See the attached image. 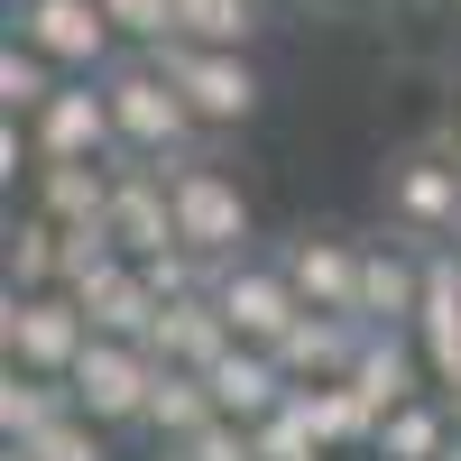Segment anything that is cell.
<instances>
[{
    "label": "cell",
    "mask_w": 461,
    "mask_h": 461,
    "mask_svg": "<svg viewBox=\"0 0 461 461\" xmlns=\"http://www.w3.org/2000/svg\"><path fill=\"white\" fill-rule=\"evenodd\" d=\"M28 139H37V167H121V130H111L102 84H65L28 121Z\"/></svg>",
    "instance_id": "obj_10"
},
{
    "label": "cell",
    "mask_w": 461,
    "mask_h": 461,
    "mask_svg": "<svg viewBox=\"0 0 461 461\" xmlns=\"http://www.w3.org/2000/svg\"><path fill=\"white\" fill-rule=\"evenodd\" d=\"M84 351H93V323L74 295H0V360L19 378H74Z\"/></svg>",
    "instance_id": "obj_6"
},
{
    "label": "cell",
    "mask_w": 461,
    "mask_h": 461,
    "mask_svg": "<svg viewBox=\"0 0 461 461\" xmlns=\"http://www.w3.org/2000/svg\"><path fill=\"white\" fill-rule=\"evenodd\" d=\"M360 341H369V323H351V314H304L277 341V369L295 378V388H341L351 360H360Z\"/></svg>",
    "instance_id": "obj_15"
},
{
    "label": "cell",
    "mask_w": 461,
    "mask_h": 461,
    "mask_svg": "<svg viewBox=\"0 0 461 461\" xmlns=\"http://www.w3.org/2000/svg\"><path fill=\"white\" fill-rule=\"evenodd\" d=\"M304 397V425H314V443L332 461H351V452H378V406H360L351 388H295Z\"/></svg>",
    "instance_id": "obj_23"
},
{
    "label": "cell",
    "mask_w": 461,
    "mask_h": 461,
    "mask_svg": "<svg viewBox=\"0 0 461 461\" xmlns=\"http://www.w3.org/2000/svg\"><path fill=\"white\" fill-rule=\"evenodd\" d=\"M148 351H158V369L212 378V369H221V351H230V323L212 314V295H194V304H167V314H158V332H148Z\"/></svg>",
    "instance_id": "obj_16"
},
{
    "label": "cell",
    "mask_w": 461,
    "mask_h": 461,
    "mask_svg": "<svg viewBox=\"0 0 461 461\" xmlns=\"http://www.w3.org/2000/svg\"><path fill=\"white\" fill-rule=\"evenodd\" d=\"M102 102H111V130H121V158L130 167H194V158H212L203 148V130H194V111L176 102V84L148 56H121L102 74Z\"/></svg>",
    "instance_id": "obj_1"
},
{
    "label": "cell",
    "mask_w": 461,
    "mask_h": 461,
    "mask_svg": "<svg viewBox=\"0 0 461 461\" xmlns=\"http://www.w3.org/2000/svg\"><path fill=\"white\" fill-rule=\"evenodd\" d=\"M167 461H258V434H249V425H212V434H194V443H176Z\"/></svg>",
    "instance_id": "obj_28"
},
{
    "label": "cell",
    "mask_w": 461,
    "mask_h": 461,
    "mask_svg": "<svg viewBox=\"0 0 461 461\" xmlns=\"http://www.w3.org/2000/svg\"><path fill=\"white\" fill-rule=\"evenodd\" d=\"M452 443H461V415L443 397H415L378 425V461H452Z\"/></svg>",
    "instance_id": "obj_20"
},
{
    "label": "cell",
    "mask_w": 461,
    "mask_h": 461,
    "mask_svg": "<svg viewBox=\"0 0 461 461\" xmlns=\"http://www.w3.org/2000/svg\"><path fill=\"white\" fill-rule=\"evenodd\" d=\"M425 314V240H369L360 258V323L369 332H415Z\"/></svg>",
    "instance_id": "obj_12"
},
{
    "label": "cell",
    "mask_w": 461,
    "mask_h": 461,
    "mask_svg": "<svg viewBox=\"0 0 461 461\" xmlns=\"http://www.w3.org/2000/svg\"><path fill=\"white\" fill-rule=\"evenodd\" d=\"M65 415H74V388H65V378H19V369H0V434H10V452L37 443V434H56Z\"/></svg>",
    "instance_id": "obj_21"
},
{
    "label": "cell",
    "mask_w": 461,
    "mask_h": 461,
    "mask_svg": "<svg viewBox=\"0 0 461 461\" xmlns=\"http://www.w3.org/2000/svg\"><path fill=\"white\" fill-rule=\"evenodd\" d=\"M351 461H378V452H351Z\"/></svg>",
    "instance_id": "obj_32"
},
{
    "label": "cell",
    "mask_w": 461,
    "mask_h": 461,
    "mask_svg": "<svg viewBox=\"0 0 461 461\" xmlns=\"http://www.w3.org/2000/svg\"><path fill=\"white\" fill-rule=\"evenodd\" d=\"M267 10H323V0H267Z\"/></svg>",
    "instance_id": "obj_30"
},
{
    "label": "cell",
    "mask_w": 461,
    "mask_h": 461,
    "mask_svg": "<svg viewBox=\"0 0 461 461\" xmlns=\"http://www.w3.org/2000/svg\"><path fill=\"white\" fill-rule=\"evenodd\" d=\"M111 176L121 167H37L28 212H47L56 230H102L111 221Z\"/></svg>",
    "instance_id": "obj_18"
},
{
    "label": "cell",
    "mask_w": 461,
    "mask_h": 461,
    "mask_svg": "<svg viewBox=\"0 0 461 461\" xmlns=\"http://www.w3.org/2000/svg\"><path fill=\"white\" fill-rule=\"evenodd\" d=\"M56 93H65V74L37 56V47H19V37H10V47H0V121H37Z\"/></svg>",
    "instance_id": "obj_25"
},
{
    "label": "cell",
    "mask_w": 461,
    "mask_h": 461,
    "mask_svg": "<svg viewBox=\"0 0 461 461\" xmlns=\"http://www.w3.org/2000/svg\"><path fill=\"white\" fill-rule=\"evenodd\" d=\"M212 314L230 323V341H249V351H277V341L304 323V295L286 286V267L277 258H221L212 267Z\"/></svg>",
    "instance_id": "obj_7"
},
{
    "label": "cell",
    "mask_w": 461,
    "mask_h": 461,
    "mask_svg": "<svg viewBox=\"0 0 461 461\" xmlns=\"http://www.w3.org/2000/svg\"><path fill=\"white\" fill-rule=\"evenodd\" d=\"M360 406H378V425H388L397 406H415V397H434L425 388V351H415V332H369L360 341V360H351V378H341Z\"/></svg>",
    "instance_id": "obj_14"
},
{
    "label": "cell",
    "mask_w": 461,
    "mask_h": 461,
    "mask_svg": "<svg viewBox=\"0 0 461 461\" xmlns=\"http://www.w3.org/2000/svg\"><path fill=\"white\" fill-rule=\"evenodd\" d=\"M158 351L148 341H93L84 360H74V415L84 425H102V434H130V425H148V406H158Z\"/></svg>",
    "instance_id": "obj_5"
},
{
    "label": "cell",
    "mask_w": 461,
    "mask_h": 461,
    "mask_svg": "<svg viewBox=\"0 0 461 461\" xmlns=\"http://www.w3.org/2000/svg\"><path fill=\"white\" fill-rule=\"evenodd\" d=\"M267 28V0H176V47H212V56H249Z\"/></svg>",
    "instance_id": "obj_19"
},
{
    "label": "cell",
    "mask_w": 461,
    "mask_h": 461,
    "mask_svg": "<svg viewBox=\"0 0 461 461\" xmlns=\"http://www.w3.org/2000/svg\"><path fill=\"white\" fill-rule=\"evenodd\" d=\"M10 295H65V230L47 212L10 221Z\"/></svg>",
    "instance_id": "obj_22"
},
{
    "label": "cell",
    "mask_w": 461,
    "mask_h": 461,
    "mask_svg": "<svg viewBox=\"0 0 461 461\" xmlns=\"http://www.w3.org/2000/svg\"><path fill=\"white\" fill-rule=\"evenodd\" d=\"M10 37L37 47L65 84H102L121 65V28L102 19V0H10Z\"/></svg>",
    "instance_id": "obj_4"
},
{
    "label": "cell",
    "mask_w": 461,
    "mask_h": 461,
    "mask_svg": "<svg viewBox=\"0 0 461 461\" xmlns=\"http://www.w3.org/2000/svg\"><path fill=\"white\" fill-rule=\"evenodd\" d=\"M203 388H212V406H221V425H249V434L267 425V415L295 406V378L277 369V351H249V341H230Z\"/></svg>",
    "instance_id": "obj_13"
},
{
    "label": "cell",
    "mask_w": 461,
    "mask_h": 461,
    "mask_svg": "<svg viewBox=\"0 0 461 461\" xmlns=\"http://www.w3.org/2000/svg\"><path fill=\"white\" fill-rule=\"evenodd\" d=\"M267 258L286 267V286L304 295V314H351L360 323V258H369V240L314 221V230H295V240H277Z\"/></svg>",
    "instance_id": "obj_9"
},
{
    "label": "cell",
    "mask_w": 461,
    "mask_h": 461,
    "mask_svg": "<svg viewBox=\"0 0 461 461\" xmlns=\"http://www.w3.org/2000/svg\"><path fill=\"white\" fill-rule=\"evenodd\" d=\"M102 19L121 28V47H139V56L176 47V0H102Z\"/></svg>",
    "instance_id": "obj_26"
},
{
    "label": "cell",
    "mask_w": 461,
    "mask_h": 461,
    "mask_svg": "<svg viewBox=\"0 0 461 461\" xmlns=\"http://www.w3.org/2000/svg\"><path fill=\"white\" fill-rule=\"evenodd\" d=\"M212 425H221L212 388H203V378H185V369H167V378H158V406H148V434L176 452V443H194V434H212Z\"/></svg>",
    "instance_id": "obj_24"
},
{
    "label": "cell",
    "mask_w": 461,
    "mask_h": 461,
    "mask_svg": "<svg viewBox=\"0 0 461 461\" xmlns=\"http://www.w3.org/2000/svg\"><path fill=\"white\" fill-rule=\"evenodd\" d=\"M19 461H111V434H102V425H84V415H65L56 434L19 443Z\"/></svg>",
    "instance_id": "obj_27"
},
{
    "label": "cell",
    "mask_w": 461,
    "mask_h": 461,
    "mask_svg": "<svg viewBox=\"0 0 461 461\" xmlns=\"http://www.w3.org/2000/svg\"><path fill=\"white\" fill-rule=\"evenodd\" d=\"M167 194H176V240L194 249V258H249L258 240V212H249V185L230 176L221 158H194V167H176L167 176Z\"/></svg>",
    "instance_id": "obj_2"
},
{
    "label": "cell",
    "mask_w": 461,
    "mask_h": 461,
    "mask_svg": "<svg viewBox=\"0 0 461 461\" xmlns=\"http://www.w3.org/2000/svg\"><path fill=\"white\" fill-rule=\"evenodd\" d=\"M378 203H388V221L406 240L443 249V230H461V158L452 148H406L388 167V185H378Z\"/></svg>",
    "instance_id": "obj_8"
},
{
    "label": "cell",
    "mask_w": 461,
    "mask_h": 461,
    "mask_svg": "<svg viewBox=\"0 0 461 461\" xmlns=\"http://www.w3.org/2000/svg\"><path fill=\"white\" fill-rule=\"evenodd\" d=\"M176 84V102L194 111V130L203 139H221V130H249L258 121V102H267V74H258V56H212V47H158L148 56Z\"/></svg>",
    "instance_id": "obj_3"
},
{
    "label": "cell",
    "mask_w": 461,
    "mask_h": 461,
    "mask_svg": "<svg viewBox=\"0 0 461 461\" xmlns=\"http://www.w3.org/2000/svg\"><path fill=\"white\" fill-rule=\"evenodd\" d=\"M434 10H461V0H434Z\"/></svg>",
    "instance_id": "obj_31"
},
{
    "label": "cell",
    "mask_w": 461,
    "mask_h": 461,
    "mask_svg": "<svg viewBox=\"0 0 461 461\" xmlns=\"http://www.w3.org/2000/svg\"><path fill=\"white\" fill-rule=\"evenodd\" d=\"M10 461H19V452H10Z\"/></svg>",
    "instance_id": "obj_33"
},
{
    "label": "cell",
    "mask_w": 461,
    "mask_h": 461,
    "mask_svg": "<svg viewBox=\"0 0 461 461\" xmlns=\"http://www.w3.org/2000/svg\"><path fill=\"white\" fill-rule=\"evenodd\" d=\"M74 304H84V323H93V341H148V332H158V314H167V304L148 295V277H139L130 258L111 267V277H93V286L74 295Z\"/></svg>",
    "instance_id": "obj_17"
},
{
    "label": "cell",
    "mask_w": 461,
    "mask_h": 461,
    "mask_svg": "<svg viewBox=\"0 0 461 461\" xmlns=\"http://www.w3.org/2000/svg\"><path fill=\"white\" fill-rule=\"evenodd\" d=\"M443 148H452V158H461V111H452V121H443Z\"/></svg>",
    "instance_id": "obj_29"
},
{
    "label": "cell",
    "mask_w": 461,
    "mask_h": 461,
    "mask_svg": "<svg viewBox=\"0 0 461 461\" xmlns=\"http://www.w3.org/2000/svg\"><path fill=\"white\" fill-rule=\"evenodd\" d=\"M111 249H121L130 267H148V258H167V249H185L176 240V194H167V167H130L121 158V176H111Z\"/></svg>",
    "instance_id": "obj_11"
}]
</instances>
